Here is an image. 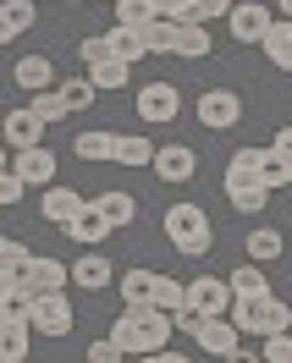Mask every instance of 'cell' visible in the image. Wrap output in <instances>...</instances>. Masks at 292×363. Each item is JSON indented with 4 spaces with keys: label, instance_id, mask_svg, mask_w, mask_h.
Listing matches in <instances>:
<instances>
[{
    "label": "cell",
    "instance_id": "obj_17",
    "mask_svg": "<svg viewBox=\"0 0 292 363\" xmlns=\"http://www.w3.org/2000/svg\"><path fill=\"white\" fill-rule=\"evenodd\" d=\"M155 286H160V270H149V264H144V270H127L121 275V303H127V308H149V303H155Z\"/></svg>",
    "mask_w": 292,
    "mask_h": 363
},
{
    "label": "cell",
    "instance_id": "obj_3",
    "mask_svg": "<svg viewBox=\"0 0 292 363\" xmlns=\"http://www.w3.org/2000/svg\"><path fill=\"white\" fill-rule=\"evenodd\" d=\"M166 237H171V248L188 253V259H204L210 242H215L210 215H204L199 204H171V209H166Z\"/></svg>",
    "mask_w": 292,
    "mask_h": 363
},
{
    "label": "cell",
    "instance_id": "obj_1",
    "mask_svg": "<svg viewBox=\"0 0 292 363\" xmlns=\"http://www.w3.org/2000/svg\"><path fill=\"white\" fill-rule=\"evenodd\" d=\"M177 330V319L160 314V308H121L111 325L116 347L127 352V358H144V352H166V341Z\"/></svg>",
    "mask_w": 292,
    "mask_h": 363
},
{
    "label": "cell",
    "instance_id": "obj_14",
    "mask_svg": "<svg viewBox=\"0 0 292 363\" xmlns=\"http://www.w3.org/2000/svg\"><path fill=\"white\" fill-rule=\"evenodd\" d=\"M11 83L23 94H45V89H55V67H50L45 55H23V61L11 67Z\"/></svg>",
    "mask_w": 292,
    "mask_h": 363
},
{
    "label": "cell",
    "instance_id": "obj_39",
    "mask_svg": "<svg viewBox=\"0 0 292 363\" xmlns=\"http://www.w3.org/2000/svg\"><path fill=\"white\" fill-rule=\"evenodd\" d=\"M127 352L116 347V336H99V341H89V363H121Z\"/></svg>",
    "mask_w": 292,
    "mask_h": 363
},
{
    "label": "cell",
    "instance_id": "obj_44",
    "mask_svg": "<svg viewBox=\"0 0 292 363\" xmlns=\"http://www.w3.org/2000/svg\"><path fill=\"white\" fill-rule=\"evenodd\" d=\"M226 363H259V358H254V352H243V347H237V352H232V358H226Z\"/></svg>",
    "mask_w": 292,
    "mask_h": 363
},
{
    "label": "cell",
    "instance_id": "obj_47",
    "mask_svg": "<svg viewBox=\"0 0 292 363\" xmlns=\"http://www.w3.org/2000/svg\"><path fill=\"white\" fill-rule=\"evenodd\" d=\"M61 6H83V0H61Z\"/></svg>",
    "mask_w": 292,
    "mask_h": 363
},
{
    "label": "cell",
    "instance_id": "obj_46",
    "mask_svg": "<svg viewBox=\"0 0 292 363\" xmlns=\"http://www.w3.org/2000/svg\"><path fill=\"white\" fill-rule=\"evenodd\" d=\"M138 363H166V352H144V358H138Z\"/></svg>",
    "mask_w": 292,
    "mask_h": 363
},
{
    "label": "cell",
    "instance_id": "obj_34",
    "mask_svg": "<svg viewBox=\"0 0 292 363\" xmlns=\"http://www.w3.org/2000/svg\"><path fill=\"white\" fill-rule=\"evenodd\" d=\"M149 308H160V314H182V308H188V286H182V281H171V275H160L155 303H149Z\"/></svg>",
    "mask_w": 292,
    "mask_h": 363
},
{
    "label": "cell",
    "instance_id": "obj_22",
    "mask_svg": "<svg viewBox=\"0 0 292 363\" xmlns=\"http://www.w3.org/2000/svg\"><path fill=\"white\" fill-rule=\"evenodd\" d=\"M127 77H133V67H127V61H116V55H105V61H94V67H89V83H94L99 94L127 89Z\"/></svg>",
    "mask_w": 292,
    "mask_h": 363
},
{
    "label": "cell",
    "instance_id": "obj_41",
    "mask_svg": "<svg viewBox=\"0 0 292 363\" xmlns=\"http://www.w3.org/2000/svg\"><path fill=\"white\" fill-rule=\"evenodd\" d=\"M237 0H199V23H215V17H232Z\"/></svg>",
    "mask_w": 292,
    "mask_h": 363
},
{
    "label": "cell",
    "instance_id": "obj_23",
    "mask_svg": "<svg viewBox=\"0 0 292 363\" xmlns=\"http://www.w3.org/2000/svg\"><path fill=\"white\" fill-rule=\"evenodd\" d=\"M210 28L204 23H177V55L182 61H204V55H210Z\"/></svg>",
    "mask_w": 292,
    "mask_h": 363
},
{
    "label": "cell",
    "instance_id": "obj_21",
    "mask_svg": "<svg viewBox=\"0 0 292 363\" xmlns=\"http://www.w3.org/2000/svg\"><path fill=\"white\" fill-rule=\"evenodd\" d=\"M105 45H111V55H116V61H127V67L149 55V50H144V28H121V23H116L111 33H105Z\"/></svg>",
    "mask_w": 292,
    "mask_h": 363
},
{
    "label": "cell",
    "instance_id": "obj_15",
    "mask_svg": "<svg viewBox=\"0 0 292 363\" xmlns=\"http://www.w3.org/2000/svg\"><path fill=\"white\" fill-rule=\"evenodd\" d=\"M11 171H17L23 182H39V187H55V155H50L45 143H39V149H23V155L11 160Z\"/></svg>",
    "mask_w": 292,
    "mask_h": 363
},
{
    "label": "cell",
    "instance_id": "obj_43",
    "mask_svg": "<svg viewBox=\"0 0 292 363\" xmlns=\"http://www.w3.org/2000/svg\"><path fill=\"white\" fill-rule=\"evenodd\" d=\"M270 149H276V155L292 165V127H276V143H270Z\"/></svg>",
    "mask_w": 292,
    "mask_h": 363
},
{
    "label": "cell",
    "instance_id": "obj_9",
    "mask_svg": "<svg viewBox=\"0 0 292 363\" xmlns=\"http://www.w3.org/2000/svg\"><path fill=\"white\" fill-rule=\"evenodd\" d=\"M39 209H45V220H50V226H61V231H67L72 220H77V215L89 209V199H83L77 187H67V182H55V187H45Z\"/></svg>",
    "mask_w": 292,
    "mask_h": 363
},
{
    "label": "cell",
    "instance_id": "obj_38",
    "mask_svg": "<svg viewBox=\"0 0 292 363\" xmlns=\"http://www.w3.org/2000/svg\"><path fill=\"white\" fill-rule=\"evenodd\" d=\"M265 363H292V330H281V336H265V352H259Z\"/></svg>",
    "mask_w": 292,
    "mask_h": 363
},
{
    "label": "cell",
    "instance_id": "obj_16",
    "mask_svg": "<svg viewBox=\"0 0 292 363\" xmlns=\"http://www.w3.org/2000/svg\"><path fill=\"white\" fill-rule=\"evenodd\" d=\"M111 231H116V226L105 220V215H99V209H94V199H89V209H83V215H77V220L67 226V237H72V242H83V248H99Z\"/></svg>",
    "mask_w": 292,
    "mask_h": 363
},
{
    "label": "cell",
    "instance_id": "obj_4",
    "mask_svg": "<svg viewBox=\"0 0 292 363\" xmlns=\"http://www.w3.org/2000/svg\"><path fill=\"white\" fill-rule=\"evenodd\" d=\"M188 308L204 314V319H232L237 292H232V281H221V275H199V281H188Z\"/></svg>",
    "mask_w": 292,
    "mask_h": 363
},
{
    "label": "cell",
    "instance_id": "obj_20",
    "mask_svg": "<svg viewBox=\"0 0 292 363\" xmlns=\"http://www.w3.org/2000/svg\"><path fill=\"white\" fill-rule=\"evenodd\" d=\"M28 275H33L39 292H67V286H72V264H61V259H39V253H33Z\"/></svg>",
    "mask_w": 292,
    "mask_h": 363
},
{
    "label": "cell",
    "instance_id": "obj_5",
    "mask_svg": "<svg viewBox=\"0 0 292 363\" xmlns=\"http://www.w3.org/2000/svg\"><path fill=\"white\" fill-rule=\"evenodd\" d=\"M28 319H33V330L39 336H72V325H77V314H72L67 292H39L33 303H28Z\"/></svg>",
    "mask_w": 292,
    "mask_h": 363
},
{
    "label": "cell",
    "instance_id": "obj_19",
    "mask_svg": "<svg viewBox=\"0 0 292 363\" xmlns=\"http://www.w3.org/2000/svg\"><path fill=\"white\" fill-rule=\"evenodd\" d=\"M33 17H39V6L33 0H6L0 6V39L11 45V39H23L28 28H33Z\"/></svg>",
    "mask_w": 292,
    "mask_h": 363
},
{
    "label": "cell",
    "instance_id": "obj_25",
    "mask_svg": "<svg viewBox=\"0 0 292 363\" xmlns=\"http://www.w3.org/2000/svg\"><path fill=\"white\" fill-rule=\"evenodd\" d=\"M94 209L111 220V226H133V215H138V204H133V193H121V187H111V193H99L94 199Z\"/></svg>",
    "mask_w": 292,
    "mask_h": 363
},
{
    "label": "cell",
    "instance_id": "obj_42",
    "mask_svg": "<svg viewBox=\"0 0 292 363\" xmlns=\"http://www.w3.org/2000/svg\"><path fill=\"white\" fill-rule=\"evenodd\" d=\"M77 50H83V61H89V67H94V61H105V55H111V45H105V33H99V39H83Z\"/></svg>",
    "mask_w": 292,
    "mask_h": 363
},
{
    "label": "cell",
    "instance_id": "obj_10",
    "mask_svg": "<svg viewBox=\"0 0 292 363\" xmlns=\"http://www.w3.org/2000/svg\"><path fill=\"white\" fill-rule=\"evenodd\" d=\"M237 336H243V330H237L232 319H204L199 330H193V347H199L204 358H232V352H237Z\"/></svg>",
    "mask_w": 292,
    "mask_h": 363
},
{
    "label": "cell",
    "instance_id": "obj_11",
    "mask_svg": "<svg viewBox=\"0 0 292 363\" xmlns=\"http://www.w3.org/2000/svg\"><path fill=\"white\" fill-rule=\"evenodd\" d=\"M155 177L160 182H193L199 177V155H193L188 143H166L155 155Z\"/></svg>",
    "mask_w": 292,
    "mask_h": 363
},
{
    "label": "cell",
    "instance_id": "obj_26",
    "mask_svg": "<svg viewBox=\"0 0 292 363\" xmlns=\"http://www.w3.org/2000/svg\"><path fill=\"white\" fill-rule=\"evenodd\" d=\"M243 248H248V259H254V264H270V259H281L287 237H281V231H270V226H254Z\"/></svg>",
    "mask_w": 292,
    "mask_h": 363
},
{
    "label": "cell",
    "instance_id": "obj_31",
    "mask_svg": "<svg viewBox=\"0 0 292 363\" xmlns=\"http://www.w3.org/2000/svg\"><path fill=\"white\" fill-rule=\"evenodd\" d=\"M232 292H237V297H259V292H270L265 264H254V259H248V264H237V270H232Z\"/></svg>",
    "mask_w": 292,
    "mask_h": 363
},
{
    "label": "cell",
    "instance_id": "obj_8",
    "mask_svg": "<svg viewBox=\"0 0 292 363\" xmlns=\"http://www.w3.org/2000/svg\"><path fill=\"white\" fill-rule=\"evenodd\" d=\"M226 23H232V39H237V45H265V33L276 28V17H270V6H254V0H237Z\"/></svg>",
    "mask_w": 292,
    "mask_h": 363
},
{
    "label": "cell",
    "instance_id": "obj_24",
    "mask_svg": "<svg viewBox=\"0 0 292 363\" xmlns=\"http://www.w3.org/2000/svg\"><path fill=\"white\" fill-rule=\"evenodd\" d=\"M259 50L270 55V67H276V72H292V23H287V17L265 33V45H259Z\"/></svg>",
    "mask_w": 292,
    "mask_h": 363
},
{
    "label": "cell",
    "instance_id": "obj_27",
    "mask_svg": "<svg viewBox=\"0 0 292 363\" xmlns=\"http://www.w3.org/2000/svg\"><path fill=\"white\" fill-rule=\"evenodd\" d=\"M155 143L149 138H116V165H133V171H144V165H155Z\"/></svg>",
    "mask_w": 292,
    "mask_h": 363
},
{
    "label": "cell",
    "instance_id": "obj_18",
    "mask_svg": "<svg viewBox=\"0 0 292 363\" xmlns=\"http://www.w3.org/2000/svg\"><path fill=\"white\" fill-rule=\"evenodd\" d=\"M259 171H265V149H237V155L226 160L221 187H248V182H259Z\"/></svg>",
    "mask_w": 292,
    "mask_h": 363
},
{
    "label": "cell",
    "instance_id": "obj_12",
    "mask_svg": "<svg viewBox=\"0 0 292 363\" xmlns=\"http://www.w3.org/2000/svg\"><path fill=\"white\" fill-rule=\"evenodd\" d=\"M111 281H116V264L99 248H89L77 264H72V286H83V292H105Z\"/></svg>",
    "mask_w": 292,
    "mask_h": 363
},
{
    "label": "cell",
    "instance_id": "obj_2",
    "mask_svg": "<svg viewBox=\"0 0 292 363\" xmlns=\"http://www.w3.org/2000/svg\"><path fill=\"white\" fill-rule=\"evenodd\" d=\"M232 325H237L243 336H281V330H292V308H287V303H281L276 292L237 297V308H232Z\"/></svg>",
    "mask_w": 292,
    "mask_h": 363
},
{
    "label": "cell",
    "instance_id": "obj_49",
    "mask_svg": "<svg viewBox=\"0 0 292 363\" xmlns=\"http://www.w3.org/2000/svg\"><path fill=\"white\" fill-rule=\"evenodd\" d=\"M259 363H265V358H259Z\"/></svg>",
    "mask_w": 292,
    "mask_h": 363
},
{
    "label": "cell",
    "instance_id": "obj_37",
    "mask_svg": "<svg viewBox=\"0 0 292 363\" xmlns=\"http://www.w3.org/2000/svg\"><path fill=\"white\" fill-rule=\"evenodd\" d=\"M61 94H67L72 111H83V105H94V99H99V89H94L89 77H72V83H61Z\"/></svg>",
    "mask_w": 292,
    "mask_h": 363
},
{
    "label": "cell",
    "instance_id": "obj_35",
    "mask_svg": "<svg viewBox=\"0 0 292 363\" xmlns=\"http://www.w3.org/2000/svg\"><path fill=\"white\" fill-rule=\"evenodd\" d=\"M28 105H33V116H39V121H61V116H72V105H67V94L61 89H45V94H33V99H28Z\"/></svg>",
    "mask_w": 292,
    "mask_h": 363
},
{
    "label": "cell",
    "instance_id": "obj_40",
    "mask_svg": "<svg viewBox=\"0 0 292 363\" xmlns=\"http://www.w3.org/2000/svg\"><path fill=\"white\" fill-rule=\"evenodd\" d=\"M23 187H28V182L17 177L11 165H6V177H0V204H6V209H11V204H23Z\"/></svg>",
    "mask_w": 292,
    "mask_h": 363
},
{
    "label": "cell",
    "instance_id": "obj_48",
    "mask_svg": "<svg viewBox=\"0 0 292 363\" xmlns=\"http://www.w3.org/2000/svg\"><path fill=\"white\" fill-rule=\"evenodd\" d=\"M99 6H116V0H99Z\"/></svg>",
    "mask_w": 292,
    "mask_h": 363
},
{
    "label": "cell",
    "instance_id": "obj_7",
    "mask_svg": "<svg viewBox=\"0 0 292 363\" xmlns=\"http://www.w3.org/2000/svg\"><path fill=\"white\" fill-rule=\"evenodd\" d=\"M133 105H138V121L166 127V121H177V116H182V89H177V83H144Z\"/></svg>",
    "mask_w": 292,
    "mask_h": 363
},
{
    "label": "cell",
    "instance_id": "obj_32",
    "mask_svg": "<svg viewBox=\"0 0 292 363\" xmlns=\"http://www.w3.org/2000/svg\"><path fill=\"white\" fill-rule=\"evenodd\" d=\"M226 199H232V209H237V215H259V209L270 204V187L248 182V187H226Z\"/></svg>",
    "mask_w": 292,
    "mask_h": 363
},
{
    "label": "cell",
    "instance_id": "obj_36",
    "mask_svg": "<svg viewBox=\"0 0 292 363\" xmlns=\"http://www.w3.org/2000/svg\"><path fill=\"white\" fill-rule=\"evenodd\" d=\"M287 182H292V165L276 155V149H265V171H259V187H270V193H276V187H287Z\"/></svg>",
    "mask_w": 292,
    "mask_h": 363
},
{
    "label": "cell",
    "instance_id": "obj_6",
    "mask_svg": "<svg viewBox=\"0 0 292 363\" xmlns=\"http://www.w3.org/2000/svg\"><path fill=\"white\" fill-rule=\"evenodd\" d=\"M193 116H199V127H210V133H232V127L243 121V99L232 89H204Z\"/></svg>",
    "mask_w": 292,
    "mask_h": 363
},
{
    "label": "cell",
    "instance_id": "obj_13",
    "mask_svg": "<svg viewBox=\"0 0 292 363\" xmlns=\"http://www.w3.org/2000/svg\"><path fill=\"white\" fill-rule=\"evenodd\" d=\"M39 138H45V121L33 116V105H23V111L6 116V143L23 155V149H39Z\"/></svg>",
    "mask_w": 292,
    "mask_h": 363
},
{
    "label": "cell",
    "instance_id": "obj_45",
    "mask_svg": "<svg viewBox=\"0 0 292 363\" xmlns=\"http://www.w3.org/2000/svg\"><path fill=\"white\" fill-rule=\"evenodd\" d=\"M166 363H193V358H188V352H171V347H166Z\"/></svg>",
    "mask_w": 292,
    "mask_h": 363
},
{
    "label": "cell",
    "instance_id": "obj_30",
    "mask_svg": "<svg viewBox=\"0 0 292 363\" xmlns=\"http://www.w3.org/2000/svg\"><path fill=\"white\" fill-rule=\"evenodd\" d=\"M144 50H149V55H177V23L155 17V23L144 28Z\"/></svg>",
    "mask_w": 292,
    "mask_h": 363
},
{
    "label": "cell",
    "instance_id": "obj_29",
    "mask_svg": "<svg viewBox=\"0 0 292 363\" xmlns=\"http://www.w3.org/2000/svg\"><path fill=\"white\" fill-rule=\"evenodd\" d=\"M116 138L121 133H77V160H116Z\"/></svg>",
    "mask_w": 292,
    "mask_h": 363
},
{
    "label": "cell",
    "instance_id": "obj_33",
    "mask_svg": "<svg viewBox=\"0 0 292 363\" xmlns=\"http://www.w3.org/2000/svg\"><path fill=\"white\" fill-rule=\"evenodd\" d=\"M28 264H33V253H28V242H17V237H6L0 242V275L11 281V275H28Z\"/></svg>",
    "mask_w": 292,
    "mask_h": 363
},
{
    "label": "cell",
    "instance_id": "obj_28",
    "mask_svg": "<svg viewBox=\"0 0 292 363\" xmlns=\"http://www.w3.org/2000/svg\"><path fill=\"white\" fill-rule=\"evenodd\" d=\"M160 17V0H116V23L121 28H149Z\"/></svg>",
    "mask_w": 292,
    "mask_h": 363
}]
</instances>
